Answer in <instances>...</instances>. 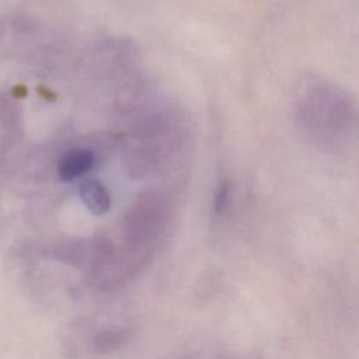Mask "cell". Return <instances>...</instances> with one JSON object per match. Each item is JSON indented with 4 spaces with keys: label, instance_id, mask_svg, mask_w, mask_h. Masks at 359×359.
I'll use <instances>...</instances> for the list:
<instances>
[{
    "label": "cell",
    "instance_id": "7a4b0ae2",
    "mask_svg": "<svg viewBox=\"0 0 359 359\" xmlns=\"http://www.w3.org/2000/svg\"><path fill=\"white\" fill-rule=\"evenodd\" d=\"M80 196L86 208L94 215H104L111 208V196L98 181H87L80 188Z\"/></svg>",
    "mask_w": 359,
    "mask_h": 359
},
{
    "label": "cell",
    "instance_id": "6da1fadb",
    "mask_svg": "<svg viewBox=\"0 0 359 359\" xmlns=\"http://www.w3.org/2000/svg\"><path fill=\"white\" fill-rule=\"evenodd\" d=\"M94 154L87 149H73L63 154L57 164V174L62 181H73L86 172H88L94 165Z\"/></svg>",
    "mask_w": 359,
    "mask_h": 359
},
{
    "label": "cell",
    "instance_id": "3957f363",
    "mask_svg": "<svg viewBox=\"0 0 359 359\" xmlns=\"http://www.w3.org/2000/svg\"><path fill=\"white\" fill-rule=\"evenodd\" d=\"M229 185L226 182H222L220 187L217 188L216 191V195H215V201H213V208L217 213L223 212V209L226 208L227 205V201H229Z\"/></svg>",
    "mask_w": 359,
    "mask_h": 359
}]
</instances>
